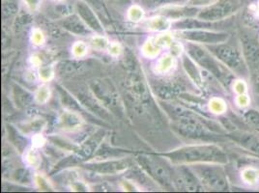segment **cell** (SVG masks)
<instances>
[{
	"label": "cell",
	"instance_id": "5b68a950",
	"mask_svg": "<svg viewBox=\"0 0 259 193\" xmlns=\"http://www.w3.org/2000/svg\"><path fill=\"white\" fill-rule=\"evenodd\" d=\"M243 0H217L198 12L197 18L208 22L226 21L241 10Z\"/></svg>",
	"mask_w": 259,
	"mask_h": 193
},
{
	"label": "cell",
	"instance_id": "44dd1931",
	"mask_svg": "<svg viewBox=\"0 0 259 193\" xmlns=\"http://www.w3.org/2000/svg\"><path fill=\"white\" fill-rule=\"evenodd\" d=\"M244 122L248 125L252 130L259 132V110L250 108L243 114Z\"/></svg>",
	"mask_w": 259,
	"mask_h": 193
},
{
	"label": "cell",
	"instance_id": "4316f807",
	"mask_svg": "<svg viewBox=\"0 0 259 193\" xmlns=\"http://www.w3.org/2000/svg\"><path fill=\"white\" fill-rule=\"evenodd\" d=\"M50 98V90L47 86H42L36 93V101L40 104L46 103Z\"/></svg>",
	"mask_w": 259,
	"mask_h": 193
},
{
	"label": "cell",
	"instance_id": "5bb4252c",
	"mask_svg": "<svg viewBox=\"0 0 259 193\" xmlns=\"http://www.w3.org/2000/svg\"><path fill=\"white\" fill-rule=\"evenodd\" d=\"M126 85L130 93L141 102L149 100V92L140 75L131 74L126 79Z\"/></svg>",
	"mask_w": 259,
	"mask_h": 193
},
{
	"label": "cell",
	"instance_id": "1f68e13d",
	"mask_svg": "<svg viewBox=\"0 0 259 193\" xmlns=\"http://www.w3.org/2000/svg\"><path fill=\"white\" fill-rule=\"evenodd\" d=\"M40 77H41V79H43L45 81H47V80H50L52 77H53V75H54V72H53V70H52V68L51 67H42L41 69H40Z\"/></svg>",
	"mask_w": 259,
	"mask_h": 193
},
{
	"label": "cell",
	"instance_id": "d6986e66",
	"mask_svg": "<svg viewBox=\"0 0 259 193\" xmlns=\"http://www.w3.org/2000/svg\"><path fill=\"white\" fill-rule=\"evenodd\" d=\"M171 22L169 21L168 18L164 16H157L151 18L146 22L147 28L154 31H165L171 26Z\"/></svg>",
	"mask_w": 259,
	"mask_h": 193
},
{
	"label": "cell",
	"instance_id": "9a60e30c",
	"mask_svg": "<svg viewBox=\"0 0 259 193\" xmlns=\"http://www.w3.org/2000/svg\"><path fill=\"white\" fill-rule=\"evenodd\" d=\"M76 96L79 103L81 104V106L88 109L90 112L96 114L99 117L105 120L109 118V115L105 108V106H103V104L98 100L97 98H93V96L87 93H77Z\"/></svg>",
	"mask_w": 259,
	"mask_h": 193
},
{
	"label": "cell",
	"instance_id": "2e32d148",
	"mask_svg": "<svg viewBox=\"0 0 259 193\" xmlns=\"http://www.w3.org/2000/svg\"><path fill=\"white\" fill-rule=\"evenodd\" d=\"M63 28L70 33L79 36H85L91 32V29L87 26V23L76 17L66 19L63 22Z\"/></svg>",
	"mask_w": 259,
	"mask_h": 193
},
{
	"label": "cell",
	"instance_id": "52a82bcc",
	"mask_svg": "<svg viewBox=\"0 0 259 193\" xmlns=\"http://www.w3.org/2000/svg\"><path fill=\"white\" fill-rule=\"evenodd\" d=\"M141 164L152 177L165 186L173 182V171L162 158L155 156H144L140 159Z\"/></svg>",
	"mask_w": 259,
	"mask_h": 193
},
{
	"label": "cell",
	"instance_id": "7c38bea8",
	"mask_svg": "<svg viewBox=\"0 0 259 193\" xmlns=\"http://www.w3.org/2000/svg\"><path fill=\"white\" fill-rule=\"evenodd\" d=\"M224 22H208L197 18V20L192 18L182 19L181 21L173 22L171 26L175 29L180 30H196V29H205V30H217L224 27Z\"/></svg>",
	"mask_w": 259,
	"mask_h": 193
},
{
	"label": "cell",
	"instance_id": "9c48e42d",
	"mask_svg": "<svg viewBox=\"0 0 259 193\" xmlns=\"http://www.w3.org/2000/svg\"><path fill=\"white\" fill-rule=\"evenodd\" d=\"M173 182L182 190L202 191L204 189V185L192 168L184 164H180V167L173 172Z\"/></svg>",
	"mask_w": 259,
	"mask_h": 193
},
{
	"label": "cell",
	"instance_id": "f1b7e54d",
	"mask_svg": "<svg viewBox=\"0 0 259 193\" xmlns=\"http://www.w3.org/2000/svg\"><path fill=\"white\" fill-rule=\"evenodd\" d=\"M108 42L107 41L106 38H104L103 36H96L94 38H92L91 40V44L96 47V49H100V50H103V49H106L107 45H108Z\"/></svg>",
	"mask_w": 259,
	"mask_h": 193
},
{
	"label": "cell",
	"instance_id": "4fadbf2b",
	"mask_svg": "<svg viewBox=\"0 0 259 193\" xmlns=\"http://www.w3.org/2000/svg\"><path fill=\"white\" fill-rule=\"evenodd\" d=\"M87 169L105 175H114L125 171L128 168V163L125 161H108L87 164Z\"/></svg>",
	"mask_w": 259,
	"mask_h": 193
},
{
	"label": "cell",
	"instance_id": "e0dca14e",
	"mask_svg": "<svg viewBox=\"0 0 259 193\" xmlns=\"http://www.w3.org/2000/svg\"><path fill=\"white\" fill-rule=\"evenodd\" d=\"M78 13H79L82 21L87 23V26L91 30L95 31L99 35L104 34V28H103L101 22H99V20L96 18V16L92 13V11H90L85 6H79Z\"/></svg>",
	"mask_w": 259,
	"mask_h": 193
},
{
	"label": "cell",
	"instance_id": "d4e9b609",
	"mask_svg": "<svg viewBox=\"0 0 259 193\" xmlns=\"http://www.w3.org/2000/svg\"><path fill=\"white\" fill-rule=\"evenodd\" d=\"M143 16H144V12L138 5L132 6L128 11V18L132 22H140L143 19Z\"/></svg>",
	"mask_w": 259,
	"mask_h": 193
},
{
	"label": "cell",
	"instance_id": "e575fe53",
	"mask_svg": "<svg viewBox=\"0 0 259 193\" xmlns=\"http://www.w3.org/2000/svg\"><path fill=\"white\" fill-rule=\"evenodd\" d=\"M41 1L42 0H23L26 7L31 11H35L36 9H38V7L41 4Z\"/></svg>",
	"mask_w": 259,
	"mask_h": 193
},
{
	"label": "cell",
	"instance_id": "277c9868",
	"mask_svg": "<svg viewBox=\"0 0 259 193\" xmlns=\"http://www.w3.org/2000/svg\"><path fill=\"white\" fill-rule=\"evenodd\" d=\"M224 165L221 163H195L191 164V168L204 187L216 191H227L229 182Z\"/></svg>",
	"mask_w": 259,
	"mask_h": 193
},
{
	"label": "cell",
	"instance_id": "ac0fdd59",
	"mask_svg": "<svg viewBox=\"0 0 259 193\" xmlns=\"http://www.w3.org/2000/svg\"><path fill=\"white\" fill-rule=\"evenodd\" d=\"M59 123L65 129H75L81 126L82 120L79 115L72 111H63L59 117Z\"/></svg>",
	"mask_w": 259,
	"mask_h": 193
},
{
	"label": "cell",
	"instance_id": "836d02e7",
	"mask_svg": "<svg viewBox=\"0 0 259 193\" xmlns=\"http://www.w3.org/2000/svg\"><path fill=\"white\" fill-rule=\"evenodd\" d=\"M250 78H251V85L252 89L254 91L255 94H257L259 96V70L256 72L250 74Z\"/></svg>",
	"mask_w": 259,
	"mask_h": 193
},
{
	"label": "cell",
	"instance_id": "7402d4cb",
	"mask_svg": "<svg viewBox=\"0 0 259 193\" xmlns=\"http://www.w3.org/2000/svg\"><path fill=\"white\" fill-rule=\"evenodd\" d=\"M172 56L165 54L159 60L158 64L156 66V71H158L159 73H165L172 68Z\"/></svg>",
	"mask_w": 259,
	"mask_h": 193
},
{
	"label": "cell",
	"instance_id": "d6a6232c",
	"mask_svg": "<svg viewBox=\"0 0 259 193\" xmlns=\"http://www.w3.org/2000/svg\"><path fill=\"white\" fill-rule=\"evenodd\" d=\"M15 178L17 181L22 182H29V174L25 169H20L15 174Z\"/></svg>",
	"mask_w": 259,
	"mask_h": 193
},
{
	"label": "cell",
	"instance_id": "8d00e7d4",
	"mask_svg": "<svg viewBox=\"0 0 259 193\" xmlns=\"http://www.w3.org/2000/svg\"><path fill=\"white\" fill-rule=\"evenodd\" d=\"M26 160H27V161H28L30 164H32V165L37 164L38 161H39V160H38V156H37L36 153L33 152V151H30V152L27 154Z\"/></svg>",
	"mask_w": 259,
	"mask_h": 193
},
{
	"label": "cell",
	"instance_id": "484cf974",
	"mask_svg": "<svg viewBox=\"0 0 259 193\" xmlns=\"http://www.w3.org/2000/svg\"><path fill=\"white\" fill-rule=\"evenodd\" d=\"M159 51H160V47L151 40L147 41L143 45V54L147 57H155L157 54H159Z\"/></svg>",
	"mask_w": 259,
	"mask_h": 193
},
{
	"label": "cell",
	"instance_id": "30bf717a",
	"mask_svg": "<svg viewBox=\"0 0 259 193\" xmlns=\"http://www.w3.org/2000/svg\"><path fill=\"white\" fill-rule=\"evenodd\" d=\"M90 89L94 96L105 107H108L111 109H119L120 108L118 95L111 83H108L102 79H94L90 82Z\"/></svg>",
	"mask_w": 259,
	"mask_h": 193
},
{
	"label": "cell",
	"instance_id": "83f0119b",
	"mask_svg": "<svg viewBox=\"0 0 259 193\" xmlns=\"http://www.w3.org/2000/svg\"><path fill=\"white\" fill-rule=\"evenodd\" d=\"M154 42L161 49L163 46H167L172 43V38L170 37L169 34H162V35L158 36Z\"/></svg>",
	"mask_w": 259,
	"mask_h": 193
},
{
	"label": "cell",
	"instance_id": "4dcf8cb0",
	"mask_svg": "<svg viewBox=\"0 0 259 193\" xmlns=\"http://www.w3.org/2000/svg\"><path fill=\"white\" fill-rule=\"evenodd\" d=\"M217 0H189L188 5L190 7H200V6H209L216 2Z\"/></svg>",
	"mask_w": 259,
	"mask_h": 193
},
{
	"label": "cell",
	"instance_id": "74e56055",
	"mask_svg": "<svg viewBox=\"0 0 259 193\" xmlns=\"http://www.w3.org/2000/svg\"><path fill=\"white\" fill-rule=\"evenodd\" d=\"M121 47L118 43H111L109 46V53L113 55H118L120 54Z\"/></svg>",
	"mask_w": 259,
	"mask_h": 193
},
{
	"label": "cell",
	"instance_id": "7a4b0ae2",
	"mask_svg": "<svg viewBox=\"0 0 259 193\" xmlns=\"http://www.w3.org/2000/svg\"><path fill=\"white\" fill-rule=\"evenodd\" d=\"M205 46L231 73L242 78H246L249 75L248 66L240 44L231 42L229 39L224 43L207 44Z\"/></svg>",
	"mask_w": 259,
	"mask_h": 193
},
{
	"label": "cell",
	"instance_id": "ba28073f",
	"mask_svg": "<svg viewBox=\"0 0 259 193\" xmlns=\"http://www.w3.org/2000/svg\"><path fill=\"white\" fill-rule=\"evenodd\" d=\"M178 37L186 40L188 42L207 44H216L224 43L230 39V34L224 31L217 30H205V29H196V30H181L178 33Z\"/></svg>",
	"mask_w": 259,
	"mask_h": 193
},
{
	"label": "cell",
	"instance_id": "cb8c5ba5",
	"mask_svg": "<svg viewBox=\"0 0 259 193\" xmlns=\"http://www.w3.org/2000/svg\"><path fill=\"white\" fill-rule=\"evenodd\" d=\"M15 95L17 96H16V98H17V101H18L22 106L28 105V104L31 102V100H32L31 96H30L26 91L22 90V88L19 87V86L15 88Z\"/></svg>",
	"mask_w": 259,
	"mask_h": 193
},
{
	"label": "cell",
	"instance_id": "8992f818",
	"mask_svg": "<svg viewBox=\"0 0 259 193\" xmlns=\"http://www.w3.org/2000/svg\"><path fill=\"white\" fill-rule=\"evenodd\" d=\"M239 43L250 75L259 70V36L248 29L241 30Z\"/></svg>",
	"mask_w": 259,
	"mask_h": 193
},
{
	"label": "cell",
	"instance_id": "603a6c76",
	"mask_svg": "<svg viewBox=\"0 0 259 193\" xmlns=\"http://www.w3.org/2000/svg\"><path fill=\"white\" fill-rule=\"evenodd\" d=\"M79 67V64L74 61H65L58 65V71L62 75H70L72 73H75Z\"/></svg>",
	"mask_w": 259,
	"mask_h": 193
},
{
	"label": "cell",
	"instance_id": "f35d334b",
	"mask_svg": "<svg viewBox=\"0 0 259 193\" xmlns=\"http://www.w3.org/2000/svg\"><path fill=\"white\" fill-rule=\"evenodd\" d=\"M57 1H61V0H57Z\"/></svg>",
	"mask_w": 259,
	"mask_h": 193
},
{
	"label": "cell",
	"instance_id": "f546056e",
	"mask_svg": "<svg viewBox=\"0 0 259 193\" xmlns=\"http://www.w3.org/2000/svg\"><path fill=\"white\" fill-rule=\"evenodd\" d=\"M87 45L82 42H77L73 46V54L76 57H81L87 54Z\"/></svg>",
	"mask_w": 259,
	"mask_h": 193
},
{
	"label": "cell",
	"instance_id": "8fae6325",
	"mask_svg": "<svg viewBox=\"0 0 259 193\" xmlns=\"http://www.w3.org/2000/svg\"><path fill=\"white\" fill-rule=\"evenodd\" d=\"M227 138L232 140L241 148L259 157V132L253 130L234 129L227 133Z\"/></svg>",
	"mask_w": 259,
	"mask_h": 193
},
{
	"label": "cell",
	"instance_id": "ffe728a7",
	"mask_svg": "<svg viewBox=\"0 0 259 193\" xmlns=\"http://www.w3.org/2000/svg\"><path fill=\"white\" fill-rule=\"evenodd\" d=\"M183 65L186 72L194 80V83H196V85H201V83H202L201 75H199V72L197 71V68L195 67L194 60L188 54L183 56Z\"/></svg>",
	"mask_w": 259,
	"mask_h": 193
},
{
	"label": "cell",
	"instance_id": "6da1fadb",
	"mask_svg": "<svg viewBox=\"0 0 259 193\" xmlns=\"http://www.w3.org/2000/svg\"><path fill=\"white\" fill-rule=\"evenodd\" d=\"M174 164L195 163H221L227 164L228 157L225 150L216 144H202L186 146L163 154Z\"/></svg>",
	"mask_w": 259,
	"mask_h": 193
},
{
	"label": "cell",
	"instance_id": "d590c367",
	"mask_svg": "<svg viewBox=\"0 0 259 193\" xmlns=\"http://www.w3.org/2000/svg\"><path fill=\"white\" fill-rule=\"evenodd\" d=\"M32 42L35 44H41L44 42V36L39 30H35L32 34Z\"/></svg>",
	"mask_w": 259,
	"mask_h": 193
},
{
	"label": "cell",
	"instance_id": "3957f363",
	"mask_svg": "<svg viewBox=\"0 0 259 193\" xmlns=\"http://www.w3.org/2000/svg\"><path fill=\"white\" fill-rule=\"evenodd\" d=\"M187 54L193 59L195 64L200 66L209 74L214 75L221 82L229 83L231 72L223 63H221L216 56L206 47L198 43L189 42L186 43Z\"/></svg>",
	"mask_w": 259,
	"mask_h": 193
}]
</instances>
